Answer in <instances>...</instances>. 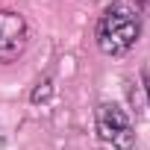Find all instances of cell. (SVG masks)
<instances>
[{"label": "cell", "mask_w": 150, "mask_h": 150, "mask_svg": "<svg viewBox=\"0 0 150 150\" xmlns=\"http://www.w3.org/2000/svg\"><path fill=\"white\" fill-rule=\"evenodd\" d=\"M141 35V9L132 0H115L100 15L97 24V47L106 56H124L135 47Z\"/></svg>", "instance_id": "cell-1"}, {"label": "cell", "mask_w": 150, "mask_h": 150, "mask_svg": "<svg viewBox=\"0 0 150 150\" xmlns=\"http://www.w3.org/2000/svg\"><path fill=\"white\" fill-rule=\"evenodd\" d=\"M97 135L112 150H132V144H135V127L118 103L97 106Z\"/></svg>", "instance_id": "cell-2"}, {"label": "cell", "mask_w": 150, "mask_h": 150, "mask_svg": "<svg viewBox=\"0 0 150 150\" xmlns=\"http://www.w3.org/2000/svg\"><path fill=\"white\" fill-rule=\"evenodd\" d=\"M30 41V27L18 12H0V62H15Z\"/></svg>", "instance_id": "cell-3"}, {"label": "cell", "mask_w": 150, "mask_h": 150, "mask_svg": "<svg viewBox=\"0 0 150 150\" xmlns=\"http://www.w3.org/2000/svg\"><path fill=\"white\" fill-rule=\"evenodd\" d=\"M50 97V77H44L41 83H38V88L33 91V103H41V100H47Z\"/></svg>", "instance_id": "cell-4"}, {"label": "cell", "mask_w": 150, "mask_h": 150, "mask_svg": "<svg viewBox=\"0 0 150 150\" xmlns=\"http://www.w3.org/2000/svg\"><path fill=\"white\" fill-rule=\"evenodd\" d=\"M147 97H150V86H147Z\"/></svg>", "instance_id": "cell-5"}]
</instances>
